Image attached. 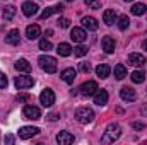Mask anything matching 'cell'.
<instances>
[{"label":"cell","instance_id":"35","mask_svg":"<svg viewBox=\"0 0 147 145\" xmlns=\"http://www.w3.org/2000/svg\"><path fill=\"white\" fill-rule=\"evenodd\" d=\"M7 85H9V80H7L5 73L0 72V89H7Z\"/></svg>","mask_w":147,"mask_h":145},{"label":"cell","instance_id":"41","mask_svg":"<svg viewBox=\"0 0 147 145\" xmlns=\"http://www.w3.org/2000/svg\"><path fill=\"white\" fill-rule=\"evenodd\" d=\"M142 113H144V114H147V106H146L144 109H142Z\"/></svg>","mask_w":147,"mask_h":145},{"label":"cell","instance_id":"37","mask_svg":"<svg viewBox=\"0 0 147 145\" xmlns=\"http://www.w3.org/2000/svg\"><path fill=\"white\" fill-rule=\"evenodd\" d=\"M89 7H91L92 10H98V9L101 7V3H99V2H96V0H91V2H89Z\"/></svg>","mask_w":147,"mask_h":145},{"label":"cell","instance_id":"33","mask_svg":"<svg viewBox=\"0 0 147 145\" xmlns=\"http://www.w3.org/2000/svg\"><path fill=\"white\" fill-rule=\"evenodd\" d=\"M79 70L82 73H89L91 72V65H89L87 62H80V63H79Z\"/></svg>","mask_w":147,"mask_h":145},{"label":"cell","instance_id":"3","mask_svg":"<svg viewBox=\"0 0 147 145\" xmlns=\"http://www.w3.org/2000/svg\"><path fill=\"white\" fill-rule=\"evenodd\" d=\"M75 119L82 125H87V123H92L94 119V111L91 108H79L75 111Z\"/></svg>","mask_w":147,"mask_h":145},{"label":"cell","instance_id":"23","mask_svg":"<svg viewBox=\"0 0 147 145\" xmlns=\"http://www.w3.org/2000/svg\"><path fill=\"white\" fill-rule=\"evenodd\" d=\"M39 34H41V29H39V26H38V24H31V26H28V28H26V36L29 38L31 41H33V39H38Z\"/></svg>","mask_w":147,"mask_h":145},{"label":"cell","instance_id":"39","mask_svg":"<svg viewBox=\"0 0 147 145\" xmlns=\"http://www.w3.org/2000/svg\"><path fill=\"white\" fill-rule=\"evenodd\" d=\"M48 119H50V121H55V119H58V114H50Z\"/></svg>","mask_w":147,"mask_h":145},{"label":"cell","instance_id":"5","mask_svg":"<svg viewBox=\"0 0 147 145\" xmlns=\"http://www.w3.org/2000/svg\"><path fill=\"white\" fill-rule=\"evenodd\" d=\"M39 103L45 106V108H51L55 104V92L51 89H43V92L39 94Z\"/></svg>","mask_w":147,"mask_h":145},{"label":"cell","instance_id":"17","mask_svg":"<svg viewBox=\"0 0 147 145\" xmlns=\"http://www.w3.org/2000/svg\"><path fill=\"white\" fill-rule=\"evenodd\" d=\"M75 77H77V70H74V68H65V70L60 72V79L67 84H74Z\"/></svg>","mask_w":147,"mask_h":145},{"label":"cell","instance_id":"2","mask_svg":"<svg viewBox=\"0 0 147 145\" xmlns=\"http://www.w3.org/2000/svg\"><path fill=\"white\" fill-rule=\"evenodd\" d=\"M38 63H39V67H41L46 73H55L57 68H58L57 58H53V56H50V55H41V56L38 58Z\"/></svg>","mask_w":147,"mask_h":145},{"label":"cell","instance_id":"20","mask_svg":"<svg viewBox=\"0 0 147 145\" xmlns=\"http://www.w3.org/2000/svg\"><path fill=\"white\" fill-rule=\"evenodd\" d=\"M116 19H118V15H116V10H115V9H108V10H105V14H103V21H105L106 26L115 24Z\"/></svg>","mask_w":147,"mask_h":145},{"label":"cell","instance_id":"29","mask_svg":"<svg viewBox=\"0 0 147 145\" xmlns=\"http://www.w3.org/2000/svg\"><path fill=\"white\" fill-rule=\"evenodd\" d=\"M116 21H118V28H120L121 31H125V29L128 28V24H130V19H128V15H120Z\"/></svg>","mask_w":147,"mask_h":145},{"label":"cell","instance_id":"16","mask_svg":"<svg viewBox=\"0 0 147 145\" xmlns=\"http://www.w3.org/2000/svg\"><path fill=\"white\" fill-rule=\"evenodd\" d=\"M74 135L70 133V132H60L58 135H57V142L60 145H70L74 144Z\"/></svg>","mask_w":147,"mask_h":145},{"label":"cell","instance_id":"18","mask_svg":"<svg viewBox=\"0 0 147 145\" xmlns=\"http://www.w3.org/2000/svg\"><path fill=\"white\" fill-rule=\"evenodd\" d=\"M106 103H108V92L105 91V89H98V92L94 94V104H98V106H106Z\"/></svg>","mask_w":147,"mask_h":145},{"label":"cell","instance_id":"27","mask_svg":"<svg viewBox=\"0 0 147 145\" xmlns=\"http://www.w3.org/2000/svg\"><path fill=\"white\" fill-rule=\"evenodd\" d=\"M146 12H147L146 3H142V2H140V3H134V7H132V14H134V15L139 17V15H144Z\"/></svg>","mask_w":147,"mask_h":145},{"label":"cell","instance_id":"6","mask_svg":"<svg viewBox=\"0 0 147 145\" xmlns=\"http://www.w3.org/2000/svg\"><path fill=\"white\" fill-rule=\"evenodd\" d=\"M22 114H24L26 119H33V121H36V119L41 118V111H39V108L34 106V104H28V106H24Z\"/></svg>","mask_w":147,"mask_h":145},{"label":"cell","instance_id":"26","mask_svg":"<svg viewBox=\"0 0 147 145\" xmlns=\"http://www.w3.org/2000/svg\"><path fill=\"white\" fill-rule=\"evenodd\" d=\"M130 79L134 84H142L146 80V73H144V70H135V72H132Z\"/></svg>","mask_w":147,"mask_h":145},{"label":"cell","instance_id":"38","mask_svg":"<svg viewBox=\"0 0 147 145\" xmlns=\"http://www.w3.org/2000/svg\"><path fill=\"white\" fill-rule=\"evenodd\" d=\"M5 142H7V144H14V137H12V135H7V137H5Z\"/></svg>","mask_w":147,"mask_h":145},{"label":"cell","instance_id":"21","mask_svg":"<svg viewBox=\"0 0 147 145\" xmlns=\"http://www.w3.org/2000/svg\"><path fill=\"white\" fill-rule=\"evenodd\" d=\"M82 26L87 31H98V28H99V24L94 17H82Z\"/></svg>","mask_w":147,"mask_h":145},{"label":"cell","instance_id":"15","mask_svg":"<svg viewBox=\"0 0 147 145\" xmlns=\"http://www.w3.org/2000/svg\"><path fill=\"white\" fill-rule=\"evenodd\" d=\"M22 14H24L26 17L36 15L38 14V5L33 3V2H24V3H22Z\"/></svg>","mask_w":147,"mask_h":145},{"label":"cell","instance_id":"8","mask_svg":"<svg viewBox=\"0 0 147 145\" xmlns=\"http://www.w3.org/2000/svg\"><path fill=\"white\" fill-rule=\"evenodd\" d=\"M38 133H39V128H36V126H22V128H19V132H17L19 138H22V140L33 138Z\"/></svg>","mask_w":147,"mask_h":145},{"label":"cell","instance_id":"42","mask_svg":"<svg viewBox=\"0 0 147 145\" xmlns=\"http://www.w3.org/2000/svg\"><path fill=\"white\" fill-rule=\"evenodd\" d=\"M84 2H86V3H89V2H91V0H84Z\"/></svg>","mask_w":147,"mask_h":145},{"label":"cell","instance_id":"12","mask_svg":"<svg viewBox=\"0 0 147 145\" xmlns=\"http://www.w3.org/2000/svg\"><path fill=\"white\" fill-rule=\"evenodd\" d=\"M120 97H121L123 101H127V103H134V101L137 99V94H135V91H134L132 87H121Z\"/></svg>","mask_w":147,"mask_h":145},{"label":"cell","instance_id":"4","mask_svg":"<svg viewBox=\"0 0 147 145\" xmlns=\"http://www.w3.org/2000/svg\"><path fill=\"white\" fill-rule=\"evenodd\" d=\"M14 84L19 91H24V89H31L34 85V79L29 77V75H19L14 79Z\"/></svg>","mask_w":147,"mask_h":145},{"label":"cell","instance_id":"34","mask_svg":"<svg viewBox=\"0 0 147 145\" xmlns=\"http://www.w3.org/2000/svg\"><path fill=\"white\" fill-rule=\"evenodd\" d=\"M31 99V96L28 94V92H21L19 96H17V103H28Z\"/></svg>","mask_w":147,"mask_h":145},{"label":"cell","instance_id":"28","mask_svg":"<svg viewBox=\"0 0 147 145\" xmlns=\"http://www.w3.org/2000/svg\"><path fill=\"white\" fill-rule=\"evenodd\" d=\"M14 15H16V7L14 5H7L3 9V21H12Z\"/></svg>","mask_w":147,"mask_h":145},{"label":"cell","instance_id":"14","mask_svg":"<svg viewBox=\"0 0 147 145\" xmlns=\"http://www.w3.org/2000/svg\"><path fill=\"white\" fill-rule=\"evenodd\" d=\"M101 46H103L105 53L111 55V53L115 51V46H116V43H115V39H113L111 36H105L103 39H101Z\"/></svg>","mask_w":147,"mask_h":145},{"label":"cell","instance_id":"32","mask_svg":"<svg viewBox=\"0 0 147 145\" xmlns=\"http://www.w3.org/2000/svg\"><path fill=\"white\" fill-rule=\"evenodd\" d=\"M53 46H51V43L48 41V39H41L39 41V50H43V51H50Z\"/></svg>","mask_w":147,"mask_h":145},{"label":"cell","instance_id":"40","mask_svg":"<svg viewBox=\"0 0 147 145\" xmlns=\"http://www.w3.org/2000/svg\"><path fill=\"white\" fill-rule=\"evenodd\" d=\"M142 50H146V51H147V39L142 41Z\"/></svg>","mask_w":147,"mask_h":145},{"label":"cell","instance_id":"43","mask_svg":"<svg viewBox=\"0 0 147 145\" xmlns=\"http://www.w3.org/2000/svg\"><path fill=\"white\" fill-rule=\"evenodd\" d=\"M125 2H134V0H125Z\"/></svg>","mask_w":147,"mask_h":145},{"label":"cell","instance_id":"10","mask_svg":"<svg viewBox=\"0 0 147 145\" xmlns=\"http://www.w3.org/2000/svg\"><path fill=\"white\" fill-rule=\"evenodd\" d=\"M5 43L10 44V46H17L21 43V33H19V29H10L7 33V36H5Z\"/></svg>","mask_w":147,"mask_h":145},{"label":"cell","instance_id":"44","mask_svg":"<svg viewBox=\"0 0 147 145\" xmlns=\"http://www.w3.org/2000/svg\"><path fill=\"white\" fill-rule=\"evenodd\" d=\"M67 2H74V0H67Z\"/></svg>","mask_w":147,"mask_h":145},{"label":"cell","instance_id":"13","mask_svg":"<svg viewBox=\"0 0 147 145\" xmlns=\"http://www.w3.org/2000/svg\"><path fill=\"white\" fill-rule=\"evenodd\" d=\"M62 10H63V5H53V7H46V9L41 12L39 19H41V21H45V19H48V17H50V15H53V14H62Z\"/></svg>","mask_w":147,"mask_h":145},{"label":"cell","instance_id":"9","mask_svg":"<svg viewBox=\"0 0 147 145\" xmlns=\"http://www.w3.org/2000/svg\"><path fill=\"white\" fill-rule=\"evenodd\" d=\"M147 63V58L140 53H130L128 55V65L132 67H144Z\"/></svg>","mask_w":147,"mask_h":145},{"label":"cell","instance_id":"1","mask_svg":"<svg viewBox=\"0 0 147 145\" xmlns=\"http://www.w3.org/2000/svg\"><path fill=\"white\" fill-rule=\"evenodd\" d=\"M120 137H121V126H120L118 123H110V125L106 126V130H105V135H103L101 142H103V144H113V142H116Z\"/></svg>","mask_w":147,"mask_h":145},{"label":"cell","instance_id":"19","mask_svg":"<svg viewBox=\"0 0 147 145\" xmlns=\"http://www.w3.org/2000/svg\"><path fill=\"white\" fill-rule=\"evenodd\" d=\"M14 67H16V70H17V72H24V73L31 72V63H29L26 58H19V60L14 63Z\"/></svg>","mask_w":147,"mask_h":145},{"label":"cell","instance_id":"7","mask_svg":"<svg viewBox=\"0 0 147 145\" xmlns=\"http://www.w3.org/2000/svg\"><path fill=\"white\" fill-rule=\"evenodd\" d=\"M98 82H94V80H87V82H84L82 85H80V92H82V96H94L96 92H98Z\"/></svg>","mask_w":147,"mask_h":145},{"label":"cell","instance_id":"24","mask_svg":"<svg viewBox=\"0 0 147 145\" xmlns=\"http://www.w3.org/2000/svg\"><path fill=\"white\" fill-rule=\"evenodd\" d=\"M110 73H111V68H110V65H106V63H99L96 67V75L99 79H108Z\"/></svg>","mask_w":147,"mask_h":145},{"label":"cell","instance_id":"36","mask_svg":"<svg viewBox=\"0 0 147 145\" xmlns=\"http://www.w3.org/2000/svg\"><path fill=\"white\" fill-rule=\"evenodd\" d=\"M132 128H135V130H146V123L144 121H134Z\"/></svg>","mask_w":147,"mask_h":145},{"label":"cell","instance_id":"25","mask_svg":"<svg viewBox=\"0 0 147 145\" xmlns=\"http://www.w3.org/2000/svg\"><path fill=\"white\" fill-rule=\"evenodd\" d=\"M113 73H115V79H116V80H123V79L127 77V68H125V65H121V63L115 65Z\"/></svg>","mask_w":147,"mask_h":145},{"label":"cell","instance_id":"31","mask_svg":"<svg viewBox=\"0 0 147 145\" xmlns=\"http://www.w3.org/2000/svg\"><path fill=\"white\" fill-rule=\"evenodd\" d=\"M57 24H58L62 29H67V28H70V19H67V17H60V19L57 21Z\"/></svg>","mask_w":147,"mask_h":145},{"label":"cell","instance_id":"22","mask_svg":"<svg viewBox=\"0 0 147 145\" xmlns=\"http://www.w3.org/2000/svg\"><path fill=\"white\" fill-rule=\"evenodd\" d=\"M57 53H58L60 56H70L74 53V48L69 43H60V44L57 46Z\"/></svg>","mask_w":147,"mask_h":145},{"label":"cell","instance_id":"30","mask_svg":"<svg viewBox=\"0 0 147 145\" xmlns=\"http://www.w3.org/2000/svg\"><path fill=\"white\" fill-rule=\"evenodd\" d=\"M86 53H87V48L82 46V44H79V46L74 48V55H75V56H84Z\"/></svg>","mask_w":147,"mask_h":145},{"label":"cell","instance_id":"11","mask_svg":"<svg viewBox=\"0 0 147 145\" xmlns=\"http://www.w3.org/2000/svg\"><path fill=\"white\" fill-rule=\"evenodd\" d=\"M70 38H72L74 43H84L87 39V33L82 28H74L72 31H70Z\"/></svg>","mask_w":147,"mask_h":145}]
</instances>
